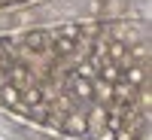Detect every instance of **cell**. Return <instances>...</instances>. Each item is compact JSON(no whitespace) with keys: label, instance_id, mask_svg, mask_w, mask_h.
Listing matches in <instances>:
<instances>
[{"label":"cell","instance_id":"30bf717a","mask_svg":"<svg viewBox=\"0 0 152 140\" xmlns=\"http://www.w3.org/2000/svg\"><path fill=\"white\" fill-rule=\"evenodd\" d=\"M21 104L28 107V110L37 107V104H43V92H40V88H28V92L21 95Z\"/></svg>","mask_w":152,"mask_h":140},{"label":"cell","instance_id":"6da1fadb","mask_svg":"<svg viewBox=\"0 0 152 140\" xmlns=\"http://www.w3.org/2000/svg\"><path fill=\"white\" fill-rule=\"evenodd\" d=\"M64 131H67V134H76V137H82V134H88L91 128H88V119L82 116V113H70V116L64 119Z\"/></svg>","mask_w":152,"mask_h":140},{"label":"cell","instance_id":"5bb4252c","mask_svg":"<svg viewBox=\"0 0 152 140\" xmlns=\"http://www.w3.org/2000/svg\"><path fill=\"white\" fill-rule=\"evenodd\" d=\"M134 55H137V58H149V49H146L143 43H137V46H134Z\"/></svg>","mask_w":152,"mask_h":140},{"label":"cell","instance_id":"7a4b0ae2","mask_svg":"<svg viewBox=\"0 0 152 140\" xmlns=\"http://www.w3.org/2000/svg\"><path fill=\"white\" fill-rule=\"evenodd\" d=\"M49 46V34L46 31H31L24 34V49H31V52H43Z\"/></svg>","mask_w":152,"mask_h":140},{"label":"cell","instance_id":"2e32d148","mask_svg":"<svg viewBox=\"0 0 152 140\" xmlns=\"http://www.w3.org/2000/svg\"><path fill=\"white\" fill-rule=\"evenodd\" d=\"M113 137H116V131H104L100 134V140H113Z\"/></svg>","mask_w":152,"mask_h":140},{"label":"cell","instance_id":"ba28073f","mask_svg":"<svg viewBox=\"0 0 152 140\" xmlns=\"http://www.w3.org/2000/svg\"><path fill=\"white\" fill-rule=\"evenodd\" d=\"M73 95H76V97H94L91 79H82V76H76V79H73Z\"/></svg>","mask_w":152,"mask_h":140},{"label":"cell","instance_id":"52a82bcc","mask_svg":"<svg viewBox=\"0 0 152 140\" xmlns=\"http://www.w3.org/2000/svg\"><path fill=\"white\" fill-rule=\"evenodd\" d=\"M55 52H58V55H73V52H76V40H73V37L58 34V37H55Z\"/></svg>","mask_w":152,"mask_h":140},{"label":"cell","instance_id":"3957f363","mask_svg":"<svg viewBox=\"0 0 152 140\" xmlns=\"http://www.w3.org/2000/svg\"><path fill=\"white\" fill-rule=\"evenodd\" d=\"M97 73H100V79L110 82V85L122 79V67H119V64H113V61H104V64L97 67Z\"/></svg>","mask_w":152,"mask_h":140},{"label":"cell","instance_id":"ac0fdd59","mask_svg":"<svg viewBox=\"0 0 152 140\" xmlns=\"http://www.w3.org/2000/svg\"><path fill=\"white\" fill-rule=\"evenodd\" d=\"M0 3H15V0H0Z\"/></svg>","mask_w":152,"mask_h":140},{"label":"cell","instance_id":"4fadbf2b","mask_svg":"<svg viewBox=\"0 0 152 140\" xmlns=\"http://www.w3.org/2000/svg\"><path fill=\"white\" fill-rule=\"evenodd\" d=\"M9 73H12V85L15 88H21V82L28 79V67H12Z\"/></svg>","mask_w":152,"mask_h":140},{"label":"cell","instance_id":"8992f818","mask_svg":"<svg viewBox=\"0 0 152 140\" xmlns=\"http://www.w3.org/2000/svg\"><path fill=\"white\" fill-rule=\"evenodd\" d=\"M107 49H110L107 61H113V64H128V46H125V43H110Z\"/></svg>","mask_w":152,"mask_h":140},{"label":"cell","instance_id":"e0dca14e","mask_svg":"<svg viewBox=\"0 0 152 140\" xmlns=\"http://www.w3.org/2000/svg\"><path fill=\"white\" fill-rule=\"evenodd\" d=\"M3 55H6V43L0 40V58H3Z\"/></svg>","mask_w":152,"mask_h":140},{"label":"cell","instance_id":"5b68a950","mask_svg":"<svg viewBox=\"0 0 152 140\" xmlns=\"http://www.w3.org/2000/svg\"><path fill=\"white\" fill-rule=\"evenodd\" d=\"M18 100H21V88H15L12 82L0 85V104H6V107H15Z\"/></svg>","mask_w":152,"mask_h":140},{"label":"cell","instance_id":"9a60e30c","mask_svg":"<svg viewBox=\"0 0 152 140\" xmlns=\"http://www.w3.org/2000/svg\"><path fill=\"white\" fill-rule=\"evenodd\" d=\"M113 140H134V134H131V131H122V128H119V131H116V137H113Z\"/></svg>","mask_w":152,"mask_h":140},{"label":"cell","instance_id":"7c38bea8","mask_svg":"<svg viewBox=\"0 0 152 140\" xmlns=\"http://www.w3.org/2000/svg\"><path fill=\"white\" fill-rule=\"evenodd\" d=\"M85 119H88V128H100V125L107 122V113L104 110H94L91 116H85Z\"/></svg>","mask_w":152,"mask_h":140},{"label":"cell","instance_id":"8fae6325","mask_svg":"<svg viewBox=\"0 0 152 140\" xmlns=\"http://www.w3.org/2000/svg\"><path fill=\"white\" fill-rule=\"evenodd\" d=\"M91 88H94V95H100V100H110L113 97V85L104 82V79H91Z\"/></svg>","mask_w":152,"mask_h":140},{"label":"cell","instance_id":"9c48e42d","mask_svg":"<svg viewBox=\"0 0 152 140\" xmlns=\"http://www.w3.org/2000/svg\"><path fill=\"white\" fill-rule=\"evenodd\" d=\"M113 95H116L119 100H131L134 97V85H128L125 79H119V82H113Z\"/></svg>","mask_w":152,"mask_h":140},{"label":"cell","instance_id":"277c9868","mask_svg":"<svg viewBox=\"0 0 152 140\" xmlns=\"http://www.w3.org/2000/svg\"><path fill=\"white\" fill-rule=\"evenodd\" d=\"M122 79L128 82V85H143V82H146V70H143L140 64H131V67L122 70Z\"/></svg>","mask_w":152,"mask_h":140}]
</instances>
